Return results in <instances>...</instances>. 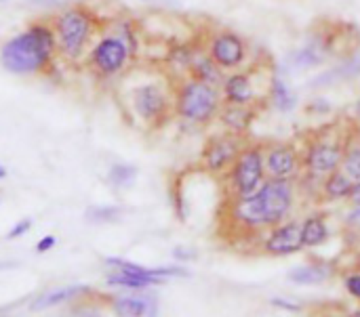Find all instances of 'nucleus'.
Here are the masks:
<instances>
[{
  "mask_svg": "<svg viewBox=\"0 0 360 317\" xmlns=\"http://www.w3.org/2000/svg\"><path fill=\"white\" fill-rule=\"evenodd\" d=\"M57 38L51 27L42 23L30 25L23 34L11 38L0 50V63L6 72L27 76L44 69L53 57Z\"/></svg>",
  "mask_w": 360,
  "mask_h": 317,
  "instance_id": "1",
  "label": "nucleus"
},
{
  "mask_svg": "<svg viewBox=\"0 0 360 317\" xmlns=\"http://www.w3.org/2000/svg\"><path fill=\"white\" fill-rule=\"evenodd\" d=\"M221 103L224 95L217 86L194 78L184 80L175 93V112L190 124H211L217 118Z\"/></svg>",
  "mask_w": 360,
  "mask_h": 317,
  "instance_id": "2",
  "label": "nucleus"
},
{
  "mask_svg": "<svg viewBox=\"0 0 360 317\" xmlns=\"http://www.w3.org/2000/svg\"><path fill=\"white\" fill-rule=\"evenodd\" d=\"M53 29H55V38H57L61 53L70 59H78L91 40L93 19L86 8L72 6V8L61 11L55 17Z\"/></svg>",
  "mask_w": 360,
  "mask_h": 317,
  "instance_id": "3",
  "label": "nucleus"
},
{
  "mask_svg": "<svg viewBox=\"0 0 360 317\" xmlns=\"http://www.w3.org/2000/svg\"><path fill=\"white\" fill-rule=\"evenodd\" d=\"M232 196H249L266 181V145L249 143L243 147L232 168L228 170Z\"/></svg>",
  "mask_w": 360,
  "mask_h": 317,
  "instance_id": "4",
  "label": "nucleus"
},
{
  "mask_svg": "<svg viewBox=\"0 0 360 317\" xmlns=\"http://www.w3.org/2000/svg\"><path fill=\"white\" fill-rule=\"evenodd\" d=\"M245 137L232 135L224 130L221 135L209 137L202 151H200V164L211 175H224L232 168L234 160L245 147Z\"/></svg>",
  "mask_w": 360,
  "mask_h": 317,
  "instance_id": "5",
  "label": "nucleus"
},
{
  "mask_svg": "<svg viewBox=\"0 0 360 317\" xmlns=\"http://www.w3.org/2000/svg\"><path fill=\"white\" fill-rule=\"evenodd\" d=\"M342 158H344V139L331 141L327 137H319L314 141H308L302 154V164L304 170L323 179L329 173L342 168Z\"/></svg>",
  "mask_w": 360,
  "mask_h": 317,
  "instance_id": "6",
  "label": "nucleus"
},
{
  "mask_svg": "<svg viewBox=\"0 0 360 317\" xmlns=\"http://www.w3.org/2000/svg\"><path fill=\"white\" fill-rule=\"evenodd\" d=\"M262 202H264V208L270 217V223L272 227L283 223L291 208H293V202H295V179H274V177H268L259 189H257Z\"/></svg>",
  "mask_w": 360,
  "mask_h": 317,
  "instance_id": "7",
  "label": "nucleus"
},
{
  "mask_svg": "<svg viewBox=\"0 0 360 317\" xmlns=\"http://www.w3.org/2000/svg\"><path fill=\"white\" fill-rule=\"evenodd\" d=\"M209 55L224 72H236L247 61V42L230 29H221L209 40Z\"/></svg>",
  "mask_w": 360,
  "mask_h": 317,
  "instance_id": "8",
  "label": "nucleus"
},
{
  "mask_svg": "<svg viewBox=\"0 0 360 317\" xmlns=\"http://www.w3.org/2000/svg\"><path fill=\"white\" fill-rule=\"evenodd\" d=\"M304 173L302 154L293 143H272L266 147V177L297 179Z\"/></svg>",
  "mask_w": 360,
  "mask_h": 317,
  "instance_id": "9",
  "label": "nucleus"
},
{
  "mask_svg": "<svg viewBox=\"0 0 360 317\" xmlns=\"http://www.w3.org/2000/svg\"><path fill=\"white\" fill-rule=\"evenodd\" d=\"M129 57H131L129 46H127V44L122 42V38H118L116 34L101 38V40L93 46V50H91V63H93V67H95L99 74H103V76H114V74H118V72L127 65Z\"/></svg>",
  "mask_w": 360,
  "mask_h": 317,
  "instance_id": "10",
  "label": "nucleus"
},
{
  "mask_svg": "<svg viewBox=\"0 0 360 317\" xmlns=\"http://www.w3.org/2000/svg\"><path fill=\"white\" fill-rule=\"evenodd\" d=\"M304 248V240H302V223L297 221H283L274 227H270L262 250L268 257H289L295 255Z\"/></svg>",
  "mask_w": 360,
  "mask_h": 317,
  "instance_id": "11",
  "label": "nucleus"
},
{
  "mask_svg": "<svg viewBox=\"0 0 360 317\" xmlns=\"http://www.w3.org/2000/svg\"><path fill=\"white\" fill-rule=\"evenodd\" d=\"M133 109L143 122L158 124L169 112V97L158 84H141L133 90Z\"/></svg>",
  "mask_w": 360,
  "mask_h": 317,
  "instance_id": "12",
  "label": "nucleus"
},
{
  "mask_svg": "<svg viewBox=\"0 0 360 317\" xmlns=\"http://www.w3.org/2000/svg\"><path fill=\"white\" fill-rule=\"evenodd\" d=\"M221 95L226 103H236V105H257L259 107V95L253 82L251 72H232L226 76L221 84Z\"/></svg>",
  "mask_w": 360,
  "mask_h": 317,
  "instance_id": "13",
  "label": "nucleus"
},
{
  "mask_svg": "<svg viewBox=\"0 0 360 317\" xmlns=\"http://www.w3.org/2000/svg\"><path fill=\"white\" fill-rule=\"evenodd\" d=\"M257 105H236V103H221L217 120L226 126L228 133L247 137L255 118H257Z\"/></svg>",
  "mask_w": 360,
  "mask_h": 317,
  "instance_id": "14",
  "label": "nucleus"
},
{
  "mask_svg": "<svg viewBox=\"0 0 360 317\" xmlns=\"http://www.w3.org/2000/svg\"><path fill=\"white\" fill-rule=\"evenodd\" d=\"M331 55L329 44L325 34H314L310 42H306L302 48H297L295 53H291L287 57V67L291 69H310V67H319L325 63V59Z\"/></svg>",
  "mask_w": 360,
  "mask_h": 317,
  "instance_id": "15",
  "label": "nucleus"
},
{
  "mask_svg": "<svg viewBox=\"0 0 360 317\" xmlns=\"http://www.w3.org/2000/svg\"><path fill=\"white\" fill-rule=\"evenodd\" d=\"M112 309L122 317L158 316V301L154 295H122L114 299Z\"/></svg>",
  "mask_w": 360,
  "mask_h": 317,
  "instance_id": "16",
  "label": "nucleus"
},
{
  "mask_svg": "<svg viewBox=\"0 0 360 317\" xmlns=\"http://www.w3.org/2000/svg\"><path fill=\"white\" fill-rule=\"evenodd\" d=\"M360 76V53L344 59L340 65L327 69L325 74L316 76L314 80L308 82V86L312 88H323V86H333V84H340V82H346V80H354Z\"/></svg>",
  "mask_w": 360,
  "mask_h": 317,
  "instance_id": "17",
  "label": "nucleus"
},
{
  "mask_svg": "<svg viewBox=\"0 0 360 317\" xmlns=\"http://www.w3.org/2000/svg\"><path fill=\"white\" fill-rule=\"evenodd\" d=\"M352 185H354V179L348 177L342 168H338V170L329 173L327 177H323L321 196H323V200H327V202L346 200V198H350Z\"/></svg>",
  "mask_w": 360,
  "mask_h": 317,
  "instance_id": "18",
  "label": "nucleus"
},
{
  "mask_svg": "<svg viewBox=\"0 0 360 317\" xmlns=\"http://www.w3.org/2000/svg\"><path fill=\"white\" fill-rule=\"evenodd\" d=\"M190 78L221 88V84L226 80V72L213 61L211 55H196V59H194V63L190 67Z\"/></svg>",
  "mask_w": 360,
  "mask_h": 317,
  "instance_id": "19",
  "label": "nucleus"
},
{
  "mask_svg": "<svg viewBox=\"0 0 360 317\" xmlns=\"http://www.w3.org/2000/svg\"><path fill=\"white\" fill-rule=\"evenodd\" d=\"M333 276H335V269L327 263H312V265L295 267L289 271V280L300 286H316V284L327 282Z\"/></svg>",
  "mask_w": 360,
  "mask_h": 317,
  "instance_id": "20",
  "label": "nucleus"
},
{
  "mask_svg": "<svg viewBox=\"0 0 360 317\" xmlns=\"http://www.w3.org/2000/svg\"><path fill=\"white\" fill-rule=\"evenodd\" d=\"M165 278H156L150 274H133V271H118L108 276V284L110 286H118V288H129V290H146L150 286H158L162 284Z\"/></svg>",
  "mask_w": 360,
  "mask_h": 317,
  "instance_id": "21",
  "label": "nucleus"
},
{
  "mask_svg": "<svg viewBox=\"0 0 360 317\" xmlns=\"http://www.w3.org/2000/svg\"><path fill=\"white\" fill-rule=\"evenodd\" d=\"M342 170L360 181V128L346 133L344 137V158H342Z\"/></svg>",
  "mask_w": 360,
  "mask_h": 317,
  "instance_id": "22",
  "label": "nucleus"
},
{
  "mask_svg": "<svg viewBox=\"0 0 360 317\" xmlns=\"http://www.w3.org/2000/svg\"><path fill=\"white\" fill-rule=\"evenodd\" d=\"M302 240L304 248H316L329 240V225L325 215H310L302 223Z\"/></svg>",
  "mask_w": 360,
  "mask_h": 317,
  "instance_id": "23",
  "label": "nucleus"
},
{
  "mask_svg": "<svg viewBox=\"0 0 360 317\" xmlns=\"http://www.w3.org/2000/svg\"><path fill=\"white\" fill-rule=\"evenodd\" d=\"M89 292V286H65V288H57V290H51V292H44L40 295L32 305L30 309L32 311H44V309H51V307H57L70 299H76V297H82Z\"/></svg>",
  "mask_w": 360,
  "mask_h": 317,
  "instance_id": "24",
  "label": "nucleus"
},
{
  "mask_svg": "<svg viewBox=\"0 0 360 317\" xmlns=\"http://www.w3.org/2000/svg\"><path fill=\"white\" fill-rule=\"evenodd\" d=\"M268 99H270V103L278 109V112H283V114H289L295 105H297V97H295V93L283 82V78L281 76H270V84H268Z\"/></svg>",
  "mask_w": 360,
  "mask_h": 317,
  "instance_id": "25",
  "label": "nucleus"
},
{
  "mask_svg": "<svg viewBox=\"0 0 360 317\" xmlns=\"http://www.w3.org/2000/svg\"><path fill=\"white\" fill-rule=\"evenodd\" d=\"M194 59H196V48H194V46H188V44H177V46H173L171 53H169V57H167V61H169L177 72H186V74H190V67H192Z\"/></svg>",
  "mask_w": 360,
  "mask_h": 317,
  "instance_id": "26",
  "label": "nucleus"
},
{
  "mask_svg": "<svg viewBox=\"0 0 360 317\" xmlns=\"http://www.w3.org/2000/svg\"><path fill=\"white\" fill-rule=\"evenodd\" d=\"M135 177H137V168L131 164H114L108 173V181L120 189L131 187L135 183Z\"/></svg>",
  "mask_w": 360,
  "mask_h": 317,
  "instance_id": "27",
  "label": "nucleus"
},
{
  "mask_svg": "<svg viewBox=\"0 0 360 317\" xmlns=\"http://www.w3.org/2000/svg\"><path fill=\"white\" fill-rule=\"evenodd\" d=\"M120 213L122 210L118 206H91V208H86L84 217L91 223H112V221L120 219Z\"/></svg>",
  "mask_w": 360,
  "mask_h": 317,
  "instance_id": "28",
  "label": "nucleus"
},
{
  "mask_svg": "<svg viewBox=\"0 0 360 317\" xmlns=\"http://www.w3.org/2000/svg\"><path fill=\"white\" fill-rule=\"evenodd\" d=\"M118 38H122V42L129 46V53L131 55H135L137 53V36H135V32H133V25L129 23V21H120V23H116V32H114Z\"/></svg>",
  "mask_w": 360,
  "mask_h": 317,
  "instance_id": "29",
  "label": "nucleus"
},
{
  "mask_svg": "<svg viewBox=\"0 0 360 317\" xmlns=\"http://www.w3.org/2000/svg\"><path fill=\"white\" fill-rule=\"evenodd\" d=\"M344 286H346V290H348V295L354 299V301H359L360 303V271H352V274H348L346 278H344Z\"/></svg>",
  "mask_w": 360,
  "mask_h": 317,
  "instance_id": "30",
  "label": "nucleus"
},
{
  "mask_svg": "<svg viewBox=\"0 0 360 317\" xmlns=\"http://www.w3.org/2000/svg\"><path fill=\"white\" fill-rule=\"evenodd\" d=\"M30 229H32V219H23V221H19V223H17V225L6 234V238H8V240L21 238V236H25Z\"/></svg>",
  "mask_w": 360,
  "mask_h": 317,
  "instance_id": "31",
  "label": "nucleus"
},
{
  "mask_svg": "<svg viewBox=\"0 0 360 317\" xmlns=\"http://www.w3.org/2000/svg\"><path fill=\"white\" fill-rule=\"evenodd\" d=\"M55 244H57V238H55V236H44V238L36 244V252H38V255H44V252H49Z\"/></svg>",
  "mask_w": 360,
  "mask_h": 317,
  "instance_id": "32",
  "label": "nucleus"
},
{
  "mask_svg": "<svg viewBox=\"0 0 360 317\" xmlns=\"http://www.w3.org/2000/svg\"><path fill=\"white\" fill-rule=\"evenodd\" d=\"M310 109H312V114H325V112H329V109H331V105H329L327 101L319 99V101L308 103V112H310Z\"/></svg>",
  "mask_w": 360,
  "mask_h": 317,
  "instance_id": "33",
  "label": "nucleus"
},
{
  "mask_svg": "<svg viewBox=\"0 0 360 317\" xmlns=\"http://www.w3.org/2000/svg\"><path fill=\"white\" fill-rule=\"evenodd\" d=\"M173 257H175L177 261H186V259H194L196 252H194V250L190 252V250H184V248H175V250H173Z\"/></svg>",
  "mask_w": 360,
  "mask_h": 317,
  "instance_id": "34",
  "label": "nucleus"
},
{
  "mask_svg": "<svg viewBox=\"0 0 360 317\" xmlns=\"http://www.w3.org/2000/svg\"><path fill=\"white\" fill-rule=\"evenodd\" d=\"M354 206H360V181H354L352 185V191H350V198H348Z\"/></svg>",
  "mask_w": 360,
  "mask_h": 317,
  "instance_id": "35",
  "label": "nucleus"
},
{
  "mask_svg": "<svg viewBox=\"0 0 360 317\" xmlns=\"http://www.w3.org/2000/svg\"><path fill=\"white\" fill-rule=\"evenodd\" d=\"M272 305L283 307V309H289V311H300V305H295V303H285V301H281V299H272Z\"/></svg>",
  "mask_w": 360,
  "mask_h": 317,
  "instance_id": "36",
  "label": "nucleus"
},
{
  "mask_svg": "<svg viewBox=\"0 0 360 317\" xmlns=\"http://www.w3.org/2000/svg\"><path fill=\"white\" fill-rule=\"evenodd\" d=\"M15 267H17V261H0V271L15 269Z\"/></svg>",
  "mask_w": 360,
  "mask_h": 317,
  "instance_id": "37",
  "label": "nucleus"
},
{
  "mask_svg": "<svg viewBox=\"0 0 360 317\" xmlns=\"http://www.w3.org/2000/svg\"><path fill=\"white\" fill-rule=\"evenodd\" d=\"M2 179H6V168L0 164V181H2Z\"/></svg>",
  "mask_w": 360,
  "mask_h": 317,
  "instance_id": "38",
  "label": "nucleus"
},
{
  "mask_svg": "<svg viewBox=\"0 0 360 317\" xmlns=\"http://www.w3.org/2000/svg\"><path fill=\"white\" fill-rule=\"evenodd\" d=\"M356 114H359V118H360V101L356 103Z\"/></svg>",
  "mask_w": 360,
  "mask_h": 317,
  "instance_id": "39",
  "label": "nucleus"
},
{
  "mask_svg": "<svg viewBox=\"0 0 360 317\" xmlns=\"http://www.w3.org/2000/svg\"><path fill=\"white\" fill-rule=\"evenodd\" d=\"M356 269L360 271V255H359V259H356Z\"/></svg>",
  "mask_w": 360,
  "mask_h": 317,
  "instance_id": "40",
  "label": "nucleus"
},
{
  "mask_svg": "<svg viewBox=\"0 0 360 317\" xmlns=\"http://www.w3.org/2000/svg\"><path fill=\"white\" fill-rule=\"evenodd\" d=\"M352 316H356V317H360V309H356V311H354V313H352Z\"/></svg>",
  "mask_w": 360,
  "mask_h": 317,
  "instance_id": "41",
  "label": "nucleus"
},
{
  "mask_svg": "<svg viewBox=\"0 0 360 317\" xmlns=\"http://www.w3.org/2000/svg\"><path fill=\"white\" fill-rule=\"evenodd\" d=\"M0 313H2V309H0Z\"/></svg>",
  "mask_w": 360,
  "mask_h": 317,
  "instance_id": "42",
  "label": "nucleus"
},
{
  "mask_svg": "<svg viewBox=\"0 0 360 317\" xmlns=\"http://www.w3.org/2000/svg\"><path fill=\"white\" fill-rule=\"evenodd\" d=\"M0 2H4V0H0Z\"/></svg>",
  "mask_w": 360,
  "mask_h": 317,
  "instance_id": "43",
  "label": "nucleus"
}]
</instances>
